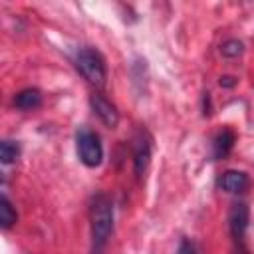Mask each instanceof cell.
<instances>
[{
	"instance_id": "obj_3",
	"label": "cell",
	"mask_w": 254,
	"mask_h": 254,
	"mask_svg": "<svg viewBox=\"0 0 254 254\" xmlns=\"http://www.w3.org/2000/svg\"><path fill=\"white\" fill-rule=\"evenodd\" d=\"M75 149L77 157L85 167H97L103 159V145L95 131L87 127H79L75 133Z\"/></svg>"
},
{
	"instance_id": "obj_1",
	"label": "cell",
	"mask_w": 254,
	"mask_h": 254,
	"mask_svg": "<svg viewBox=\"0 0 254 254\" xmlns=\"http://www.w3.org/2000/svg\"><path fill=\"white\" fill-rule=\"evenodd\" d=\"M91 254H101L113 232V202L105 192H97L89 202Z\"/></svg>"
},
{
	"instance_id": "obj_11",
	"label": "cell",
	"mask_w": 254,
	"mask_h": 254,
	"mask_svg": "<svg viewBox=\"0 0 254 254\" xmlns=\"http://www.w3.org/2000/svg\"><path fill=\"white\" fill-rule=\"evenodd\" d=\"M18 155H20V145H18L16 141L4 139V141L0 143V159H2V163H4V165H8V163L16 161V159H18Z\"/></svg>"
},
{
	"instance_id": "obj_6",
	"label": "cell",
	"mask_w": 254,
	"mask_h": 254,
	"mask_svg": "<svg viewBox=\"0 0 254 254\" xmlns=\"http://www.w3.org/2000/svg\"><path fill=\"white\" fill-rule=\"evenodd\" d=\"M89 105H91L93 113L101 119L103 125H107L111 129L117 127V123H119V111H117V107L107 97H103L101 93H91L89 95Z\"/></svg>"
},
{
	"instance_id": "obj_13",
	"label": "cell",
	"mask_w": 254,
	"mask_h": 254,
	"mask_svg": "<svg viewBox=\"0 0 254 254\" xmlns=\"http://www.w3.org/2000/svg\"><path fill=\"white\" fill-rule=\"evenodd\" d=\"M177 254H196L194 244H192L189 238H183L181 244H179V248H177Z\"/></svg>"
},
{
	"instance_id": "obj_8",
	"label": "cell",
	"mask_w": 254,
	"mask_h": 254,
	"mask_svg": "<svg viewBox=\"0 0 254 254\" xmlns=\"http://www.w3.org/2000/svg\"><path fill=\"white\" fill-rule=\"evenodd\" d=\"M234 141H236V135H234L232 129L224 127L222 131H218L214 141H212V155H214V159H224L232 151Z\"/></svg>"
},
{
	"instance_id": "obj_12",
	"label": "cell",
	"mask_w": 254,
	"mask_h": 254,
	"mask_svg": "<svg viewBox=\"0 0 254 254\" xmlns=\"http://www.w3.org/2000/svg\"><path fill=\"white\" fill-rule=\"evenodd\" d=\"M220 52H222L224 58H238V56L244 52V46H242L240 40L232 38V40H226V42L220 46Z\"/></svg>"
},
{
	"instance_id": "obj_5",
	"label": "cell",
	"mask_w": 254,
	"mask_h": 254,
	"mask_svg": "<svg viewBox=\"0 0 254 254\" xmlns=\"http://www.w3.org/2000/svg\"><path fill=\"white\" fill-rule=\"evenodd\" d=\"M250 222V208L246 202H234L230 212H228V226H230V234L236 242L244 240L246 228Z\"/></svg>"
},
{
	"instance_id": "obj_9",
	"label": "cell",
	"mask_w": 254,
	"mask_h": 254,
	"mask_svg": "<svg viewBox=\"0 0 254 254\" xmlns=\"http://www.w3.org/2000/svg\"><path fill=\"white\" fill-rule=\"evenodd\" d=\"M14 105L22 111H32L42 105V93L36 87H26L14 95Z\"/></svg>"
},
{
	"instance_id": "obj_4",
	"label": "cell",
	"mask_w": 254,
	"mask_h": 254,
	"mask_svg": "<svg viewBox=\"0 0 254 254\" xmlns=\"http://www.w3.org/2000/svg\"><path fill=\"white\" fill-rule=\"evenodd\" d=\"M151 135L145 129H139L133 141V167H135V175L141 179L143 173L149 167L151 161Z\"/></svg>"
},
{
	"instance_id": "obj_7",
	"label": "cell",
	"mask_w": 254,
	"mask_h": 254,
	"mask_svg": "<svg viewBox=\"0 0 254 254\" xmlns=\"http://www.w3.org/2000/svg\"><path fill=\"white\" fill-rule=\"evenodd\" d=\"M218 189L226 190V192H232V194H238V192H244L250 185V179L244 171H224L218 181H216Z\"/></svg>"
},
{
	"instance_id": "obj_2",
	"label": "cell",
	"mask_w": 254,
	"mask_h": 254,
	"mask_svg": "<svg viewBox=\"0 0 254 254\" xmlns=\"http://www.w3.org/2000/svg\"><path fill=\"white\" fill-rule=\"evenodd\" d=\"M75 67L77 71L95 87H101L107 77V67L103 56L95 48H79L75 54Z\"/></svg>"
},
{
	"instance_id": "obj_14",
	"label": "cell",
	"mask_w": 254,
	"mask_h": 254,
	"mask_svg": "<svg viewBox=\"0 0 254 254\" xmlns=\"http://www.w3.org/2000/svg\"><path fill=\"white\" fill-rule=\"evenodd\" d=\"M234 83H236V79H234V77H230V75L220 77V85H224V87H232Z\"/></svg>"
},
{
	"instance_id": "obj_10",
	"label": "cell",
	"mask_w": 254,
	"mask_h": 254,
	"mask_svg": "<svg viewBox=\"0 0 254 254\" xmlns=\"http://www.w3.org/2000/svg\"><path fill=\"white\" fill-rule=\"evenodd\" d=\"M16 218H18V214H16L12 202L8 200L6 194H2V196H0V226H2L4 230H8V228L14 226Z\"/></svg>"
}]
</instances>
